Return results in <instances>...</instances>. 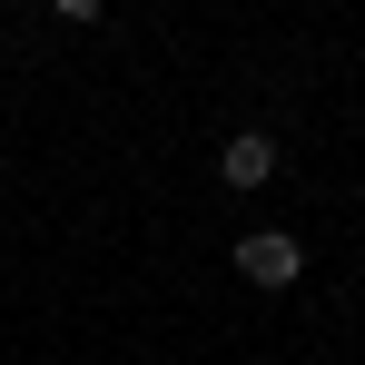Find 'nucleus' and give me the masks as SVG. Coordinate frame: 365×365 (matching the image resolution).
Instances as JSON below:
<instances>
[{"mask_svg":"<svg viewBox=\"0 0 365 365\" xmlns=\"http://www.w3.org/2000/svg\"><path fill=\"white\" fill-rule=\"evenodd\" d=\"M277 168H287V148H277L267 128H237V138L217 148V178H227V187H267Z\"/></svg>","mask_w":365,"mask_h":365,"instance_id":"nucleus-2","label":"nucleus"},{"mask_svg":"<svg viewBox=\"0 0 365 365\" xmlns=\"http://www.w3.org/2000/svg\"><path fill=\"white\" fill-rule=\"evenodd\" d=\"M237 277L267 287V297H287V287L306 277V237L297 227H237Z\"/></svg>","mask_w":365,"mask_h":365,"instance_id":"nucleus-1","label":"nucleus"}]
</instances>
